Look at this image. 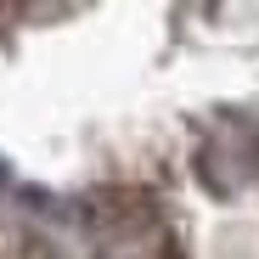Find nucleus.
Masks as SVG:
<instances>
[{
	"label": "nucleus",
	"mask_w": 259,
	"mask_h": 259,
	"mask_svg": "<svg viewBox=\"0 0 259 259\" xmlns=\"http://www.w3.org/2000/svg\"><path fill=\"white\" fill-rule=\"evenodd\" d=\"M96 259H186L181 231L147 192H102L91 208Z\"/></svg>",
	"instance_id": "1"
},
{
	"label": "nucleus",
	"mask_w": 259,
	"mask_h": 259,
	"mask_svg": "<svg viewBox=\"0 0 259 259\" xmlns=\"http://www.w3.org/2000/svg\"><path fill=\"white\" fill-rule=\"evenodd\" d=\"M0 259H57V253H51V242L39 231H28L12 214H0Z\"/></svg>",
	"instance_id": "2"
}]
</instances>
